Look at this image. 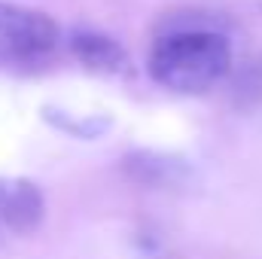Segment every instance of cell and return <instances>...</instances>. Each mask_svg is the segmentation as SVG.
<instances>
[{"instance_id": "cell-1", "label": "cell", "mask_w": 262, "mask_h": 259, "mask_svg": "<svg viewBox=\"0 0 262 259\" xmlns=\"http://www.w3.org/2000/svg\"><path fill=\"white\" fill-rule=\"evenodd\" d=\"M149 76L180 95L213 89L232 67V46L223 34L207 28H183L159 37L149 52Z\"/></svg>"}, {"instance_id": "cell-2", "label": "cell", "mask_w": 262, "mask_h": 259, "mask_svg": "<svg viewBox=\"0 0 262 259\" xmlns=\"http://www.w3.org/2000/svg\"><path fill=\"white\" fill-rule=\"evenodd\" d=\"M58 46V25L52 15L0 0V70L43 64Z\"/></svg>"}, {"instance_id": "cell-3", "label": "cell", "mask_w": 262, "mask_h": 259, "mask_svg": "<svg viewBox=\"0 0 262 259\" xmlns=\"http://www.w3.org/2000/svg\"><path fill=\"white\" fill-rule=\"evenodd\" d=\"M46 213L43 192L37 183L21 177H0V238L31 235Z\"/></svg>"}, {"instance_id": "cell-4", "label": "cell", "mask_w": 262, "mask_h": 259, "mask_svg": "<svg viewBox=\"0 0 262 259\" xmlns=\"http://www.w3.org/2000/svg\"><path fill=\"white\" fill-rule=\"evenodd\" d=\"M70 52L82 67L98 70V73H119L128 67L125 49L113 37L98 34V31H76L70 37Z\"/></svg>"}]
</instances>
